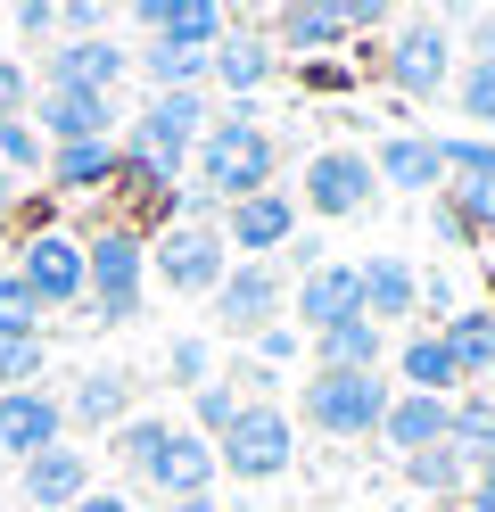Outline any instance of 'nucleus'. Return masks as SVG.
Here are the masks:
<instances>
[{
    "mask_svg": "<svg viewBox=\"0 0 495 512\" xmlns=\"http://www.w3.org/2000/svg\"><path fill=\"white\" fill-rule=\"evenodd\" d=\"M339 17H347V34H380L396 9H388V0H339Z\"/></svg>",
    "mask_w": 495,
    "mask_h": 512,
    "instance_id": "43",
    "label": "nucleus"
},
{
    "mask_svg": "<svg viewBox=\"0 0 495 512\" xmlns=\"http://www.w3.org/2000/svg\"><path fill=\"white\" fill-rule=\"evenodd\" d=\"M215 50H182V42H132V75L141 91H207Z\"/></svg>",
    "mask_w": 495,
    "mask_h": 512,
    "instance_id": "26",
    "label": "nucleus"
},
{
    "mask_svg": "<svg viewBox=\"0 0 495 512\" xmlns=\"http://www.w3.org/2000/svg\"><path fill=\"white\" fill-rule=\"evenodd\" d=\"M388 356H396V380H405L413 397H462V364L446 356L438 331H405Z\"/></svg>",
    "mask_w": 495,
    "mask_h": 512,
    "instance_id": "24",
    "label": "nucleus"
},
{
    "mask_svg": "<svg viewBox=\"0 0 495 512\" xmlns=\"http://www.w3.org/2000/svg\"><path fill=\"white\" fill-rule=\"evenodd\" d=\"M223 273H231L223 223H165L149 240V281H165L174 298H215Z\"/></svg>",
    "mask_w": 495,
    "mask_h": 512,
    "instance_id": "5",
    "label": "nucleus"
},
{
    "mask_svg": "<svg viewBox=\"0 0 495 512\" xmlns=\"http://www.w3.org/2000/svg\"><path fill=\"white\" fill-rule=\"evenodd\" d=\"M454 100H462V116H471V133H487V141H495V67H462Z\"/></svg>",
    "mask_w": 495,
    "mask_h": 512,
    "instance_id": "36",
    "label": "nucleus"
},
{
    "mask_svg": "<svg viewBox=\"0 0 495 512\" xmlns=\"http://www.w3.org/2000/svg\"><path fill=\"white\" fill-rule=\"evenodd\" d=\"M281 256H289V265H297V273H314V265H322V240H306V232H297V240H289Z\"/></svg>",
    "mask_w": 495,
    "mask_h": 512,
    "instance_id": "47",
    "label": "nucleus"
},
{
    "mask_svg": "<svg viewBox=\"0 0 495 512\" xmlns=\"http://www.w3.org/2000/svg\"><path fill=\"white\" fill-rule=\"evenodd\" d=\"M25 331H42V298L17 281V265H0V339H25Z\"/></svg>",
    "mask_w": 495,
    "mask_h": 512,
    "instance_id": "34",
    "label": "nucleus"
},
{
    "mask_svg": "<svg viewBox=\"0 0 495 512\" xmlns=\"http://www.w3.org/2000/svg\"><path fill=\"white\" fill-rule=\"evenodd\" d=\"M0 166H9V174H42L50 166V141L33 133V124H0Z\"/></svg>",
    "mask_w": 495,
    "mask_h": 512,
    "instance_id": "38",
    "label": "nucleus"
},
{
    "mask_svg": "<svg viewBox=\"0 0 495 512\" xmlns=\"http://www.w3.org/2000/svg\"><path fill=\"white\" fill-rule=\"evenodd\" d=\"M132 34L141 42H182V50H215L231 25L215 0H132Z\"/></svg>",
    "mask_w": 495,
    "mask_h": 512,
    "instance_id": "16",
    "label": "nucleus"
},
{
    "mask_svg": "<svg viewBox=\"0 0 495 512\" xmlns=\"http://www.w3.org/2000/svg\"><path fill=\"white\" fill-rule=\"evenodd\" d=\"M141 281H149V240L132 223H108V232L83 240V323H132L141 314Z\"/></svg>",
    "mask_w": 495,
    "mask_h": 512,
    "instance_id": "2",
    "label": "nucleus"
},
{
    "mask_svg": "<svg viewBox=\"0 0 495 512\" xmlns=\"http://www.w3.org/2000/svg\"><path fill=\"white\" fill-rule=\"evenodd\" d=\"M446 207L462 215V232H471V240L495 232V182H446Z\"/></svg>",
    "mask_w": 495,
    "mask_h": 512,
    "instance_id": "35",
    "label": "nucleus"
},
{
    "mask_svg": "<svg viewBox=\"0 0 495 512\" xmlns=\"http://www.w3.org/2000/svg\"><path fill=\"white\" fill-rule=\"evenodd\" d=\"M446 182H495V141L487 133H438Z\"/></svg>",
    "mask_w": 495,
    "mask_h": 512,
    "instance_id": "32",
    "label": "nucleus"
},
{
    "mask_svg": "<svg viewBox=\"0 0 495 512\" xmlns=\"http://www.w3.org/2000/svg\"><path fill=\"white\" fill-rule=\"evenodd\" d=\"M462 512H495V479H471V488H462Z\"/></svg>",
    "mask_w": 495,
    "mask_h": 512,
    "instance_id": "48",
    "label": "nucleus"
},
{
    "mask_svg": "<svg viewBox=\"0 0 495 512\" xmlns=\"http://www.w3.org/2000/svg\"><path fill=\"white\" fill-rule=\"evenodd\" d=\"M454 50H471V67H495V9L462 17V42H454Z\"/></svg>",
    "mask_w": 495,
    "mask_h": 512,
    "instance_id": "42",
    "label": "nucleus"
},
{
    "mask_svg": "<svg viewBox=\"0 0 495 512\" xmlns=\"http://www.w3.org/2000/svg\"><path fill=\"white\" fill-rule=\"evenodd\" d=\"M273 75H281V50L264 42V34H223V42H215V67H207L215 91H231V100H256Z\"/></svg>",
    "mask_w": 495,
    "mask_h": 512,
    "instance_id": "23",
    "label": "nucleus"
},
{
    "mask_svg": "<svg viewBox=\"0 0 495 512\" xmlns=\"http://www.w3.org/2000/svg\"><path fill=\"white\" fill-rule=\"evenodd\" d=\"M165 512H223L215 496H190V504H165Z\"/></svg>",
    "mask_w": 495,
    "mask_h": 512,
    "instance_id": "50",
    "label": "nucleus"
},
{
    "mask_svg": "<svg viewBox=\"0 0 495 512\" xmlns=\"http://www.w3.org/2000/svg\"><path fill=\"white\" fill-rule=\"evenodd\" d=\"M17 34H25V42L58 34V0H25V9H17Z\"/></svg>",
    "mask_w": 495,
    "mask_h": 512,
    "instance_id": "44",
    "label": "nucleus"
},
{
    "mask_svg": "<svg viewBox=\"0 0 495 512\" xmlns=\"http://www.w3.org/2000/svg\"><path fill=\"white\" fill-rule=\"evenodd\" d=\"M446 405H454V397H413V389H405V397H388V413H380L372 438L388 446L396 463H405V455H429V446H446Z\"/></svg>",
    "mask_w": 495,
    "mask_h": 512,
    "instance_id": "20",
    "label": "nucleus"
},
{
    "mask_svg": "<svg viewBox=\"0 0 495 512\" xmlns=\"http://www.w3.org/2000/svg\"><path fill=\"white\" fill-rule=\"evenodd\" d=\"M396 471H405V488H413V496H462V488H471V455H462V446H429V455H405Z\"/></svg>",
    "mask_w": 495,
    "mask_h": 512,
    "instance_id": "29",
    "label": "nucleus"
},
{
    "mask_svg": "<svg viewBox=\"0 0 495 512\" xmlns=\"http://www.w3.org/2000/svg\"><path fill=\"white\" fill-rule=\"evenodd\" d=\"M363 314V265L355 256H322L314 273H297V290H289V331H330V323H355Z\"/></svg>",
    "mask_w": 495,
    "mask_h": 512,
    "instance_id": "9",
    "label": "nucleus"
},
{
    "mask_svg": "<svg viewBox=\"0 0 495 512\" xmlns=\"http://www.w3.org/2000/svg\"><path fill=\"white\" fill-rule=\"evenodd\" d=\"M17 281L42 298V314L83 306V240L58 232V223H33V232L17 240Z\"/></svg>",
    "mask_w": 495,
    "mask_h": 512,
    "instance_id": "7",
    "label": "nucleus"
},
{
    "mask_svg": "<svg viewBox=\"0 0 495 512\" xmlns=\"http://www.w3.org/2000/svg\"><path fill=\"white\" fill-rule=\"evenodd\" d=\"M363 265V323H405V314H421V273L405 265V256H355Z\"/></svg>",
    "mask_w": 495,
    "mask_h": 512,
    "instance_id": "22",
    "label": "nucleus"
},
{
    "mask_svg": "<svg viewBox=\"0 0 495 512\" xmlns=\"http://www.w3.org/2000/svg\"><path fill=\"white\" fill-rule=\"evenodd\" d=\"M289 314V281H281V265H240L231 256V273H223V290L207 298V323L223 331V339H264Z\"/></svg>",
    "mask_w": 495,
    "mask_h": 512,
    "instance_id": "6",
    "label": "nucleus"
},
{
    "mask_svg": "<svg viewBox=\"0 0 495 512\" xmlns=\"http://www.w3.org/2000/svg\"><path fill=\"white\" fill-rule=\"evenodd\" d=\"M372 174H380V190H405V199H421V190H446L438 133H413V124L380 133V149H372Z\"/></svg>",
    "mask_w": 495,
    "mask_h": 512,
    "instance_id": "15",
    "label": "nucleus"
},
{
    "mask_svg": "<svg viewBox=\"0 0 495 512\" xmlns=\"http://www.w3.org/2000/svg\"><path fill=\"white\" fill-rule=\"evenodd\" d=\"M190 157H198V190H207L215 207H240V199H256V190L281 182V141L256 124V100H223L215 124H207V141H198Z\"/></svg>",
    "mask_w": 495,
    "mask_h": 512,
    "instance_id": "1",
    "label": "nucleus"
},
{
    "mask_svg": "<svg viewBox=\"0 0 495 512\" xmlns=\"http://www.w3.org/2000/svg\"><path fill=\"white\" fill-rule=\"evenodd\" d=\"M66 512H132V496L124 488H91V496H75Z\"/></svg>",
    "mask_w": 495,
    "mask_h": 512,
    "instance_id": "45",
    "label": "nucleus"
},
{
    "mask_svg": "<svg viewBox=\"0 0 495 512\" xmlns=\"http://www.w3.org/2000/svg\"><path fill=\"white\" fill-rule=\"evenodd\" d=\"M297 190H256V199H240V207H223V248H240V265H273V256L297 240Z\"/></svg>",
    "mask_w": 495,
    "mask_h": 512,
    "instance_id": "10",
    "label": "nucleus"
},
{
    "mask_svg": "<svg viewBox=\"0 0 495 512\" xmlns=\"http://www.w3.org/2000/svg\"><path fill=\"white\" fill-rule=\"evenodd\" d=\"M380 67H388V83L405 91V100H429V91H446V75H454V34L438 17H413L405 34L388 42Z\"/></svg>",
    "mask_w": 495,
    "mask_h": 512,
    "instance_id": "11",
    "label": "nucleus"
},
{
    "mask_svg": "<svg viewBox=\"0 0 495 512\" xmlns=\"http://www.w3.org/2000/svg\"><path fill=\"white\" fill-rule=\"evenodd\" d=\"M380 199V174H372V157L363 149H314L306 157V190H297V207H314V215H372Z\"/></svg>",
    "mask_w": 495,
    "mask_h": 512,
    "instance_id": "8",
    "label": "nucleus"
},
{
    "mask_svg": "<svg viewBox=\"0 0 495 512\" xmlns=\"http://www.w3.org/2000/svg\"><path fill=\"white\" fill-rule=\"evenodd\" d=\"M289 463H297V422L281 413V397H273V405H240V422H231V430L215 438V471L248 479V488L281 479Z\"/></svg>",
    "mask_w": 495,
    "mask_h": 512,
    "instance_id": "4",
    "label": "nucleus"
},
{
    "mask_svg": "<svg viewBox=\"0 0 495 512\" xmlns=\"http://www.w3.org/2000/svg\"><path fill=\"white\" fill-rule=\"evenodd\" d=\"M306 347H314V372H380V364H388V331L363 323V314H355V323L314 331Z\"/></svg>",
    "mask_w": 495,
    "mask_h": 512,
    "instance_id": "25",
    "label": "nucleus"
},
{
    "mask_svg": "<svg viewBox=\"0 0 495 512\" xmlns=\"http://www.w3.org/2000/svg\"><path fill=\"white\" fill-rule=\"evenodd\" d=\"M132 479H141V488H157L165 504H190V496L215 488V446L198 438V430H165V446H157V455L132 471Z\"/></svg>",
    "mask_w": 495,
    "mask_h": 512,
    "instance_id": "13",
    "label": "nucleus"
},
{
    "mask_svg": "<svg viewBox=\"0 0 495 512\" xmlns=\"http://www.w3.org/2000/svg\"><path fill=\"white\" fill-rule=\"evenodd\" d=\"M438 339H446V356L462 364V380H487V356H495V306H462V314H446L438 323Z\"/></svg>",
    "mask_w": 495,
    "mask_h": 512,
    "instance_id": "28",
    "label": "nucleus"
},
{
    "mask_svg": "<svg viewBox=\"0 0 495 512\" xmlns=\"http://www.w3.org/2000/svg\"><path fill=\"white\" fill-rule=\"evenodd\" d=\"M33 133L50 149H75V141H116V100L99 91H33Z\"/></svg>",
    "mask_w": 495,
    "mask_h": 512,
    "instance_id": "12",
    "label": "nucleus"
},
{
    "mask_svg": "<svg viewBox=\"0 0 495 512\" xmlns=\"http://www.w3.org/2000/svg\"><path fill=\"white\" fill-rule=\"evenodd\" d=\"M446 446H462V455H495V397L487 389H462L454 405H446Z\"/></svg>",
    "mask_w": 495,
    "mask_h": 512,
    "instance_id": "30",
    "label": "nucleus"
},
{
    "mask_svg": "<svg viewBox=\"0 0 495 512\" xmlns=\"http://www.w3.org/2000/svg\"><path fill=\"white\" fill-rule=\"evenodd\" d=\"M42 364H50V339L25 331V339H0V397L17 389H42Z\"/></svg>",
    "mask_w": 495,
    "mask_h": 512,
    "instance_id": "31",
    "label": "nucleus"
},
{
    "mask_svg": "<svg viewBox=\"0 0 495 512\" xmlns=\"http://www.w3.org/2000/svg\"><path fill=\"white\" fill-rule=\"evenodd\" d=\"M17 496L33 512H66L75 496H91V446H50V455L17 463Z\"/></svg>",
    "mask_w": 495,
    "mask_h": 512,
    "instance_id": "19",
    "label": "nucleus"
},
{
    "mask_svg": "<svg viewBox=\"0 0 495 512\" xmlns=\"http://www.w3.org/2000/svg\"><path fill=\"white\" fill-rule=\"evenodd\" d=\"M165 372H174L182 389L198 397V389L215 380V356H207V339H165Z\"/></svg>",
    "mask_w": 495,
    "mask_h": 512,
    "instance_id": "39",
    "label": "nucleus"
},
{
    "mask_svg": "<svg viewBox=\"0 0 495 512\" xmlns=\"http://www.w3.org/2000/svg\"><path fill=\"white\" fill-rule=\"evenodd\" d=\"M231 422H240V389H231V380L215 372V380H207V389H198V397H190V430H198V438H207V446H215V438H223Z\"/></svg>",
    "mask_w": 495,
    "mask_h": 512,
    "instance_id": "33",
    "label": "nucleus"
},
{
    "mask_svg": "<svg viewBox=\"0 0 495 512\" xmlns=\"http://www.w3.org/2000/svg\"><path fill=\"white\" fill-rule=\"evenodd\" d=\"M429 223H438V240H446V248H471V232H462V215H454L446 199H438V215H429Z\"/></svg>",
    "mask_w": 495,
    "mask_h": 512,
    "instance_id": "46",
    "label": "nucleus"
},
{
    "mask_svg": "<svg viewBox=\"0 0 495 512\" xmlns=\"http://www.w3.org/2000/svg\"><path fill=\"white\" fill-rule=\"evenodd\" d=\"M58 413H66V430H124L132 422V372H116V364L75 372V389L58 397Z\"/></svg>",
    "mask_w": 495,
    "mask_h": 512,
    "instance_id": "18",
    "label": "nucleus"
},
{
    "mask_svg": "<svg viewBox=\"0 0 495 512\" xmlns=\"http://www.w3.org/2000/svg\"><path fill=\"white\" fill-rule=\"evenodd\" d=\"M0 58H9V42H0Z\"/></svg>",
    "mask_w": 495,
    "mask_h": 512,
    "instance_id": "53",
    "label": "nucleus"
},
{
    "mask_svg": "<svg viewBox=\"0 0 495 512\" xmlns=\"http://www.w3.org/2000/svg\"><path fill=\"white\" fill-rule=\"evenodd\" d=\"M388 397H396L388 372H314V380H297V422L322 438H372Z\"/></svg>",
    "mask_w": 495,
    "mask_h": 512,
    "instance_id": "3",
    "label": "nucleus"
},
{
    "mask_svg": "<svg viewBox=\"0 0 495 512\" xmlns=\"http://www.w3.org/2000/svg\"><path fill=\"white\" fill-rule=\"evenodd\" d=\"M471 479H495V455H479V463H471Z\"/></svg>",
    "mask_w": 495,
    "mask_h": 512,
    "instance_id": "51",
    "label": "nucleus"
},
{
    "mask_svg": "<svg viewBox=\"0 0 495 512\" xmlns=\"http://www.w3.org/2000/svg\"><path fill=\"white\" fill-rule=\"evenodd\" d=\"M25 116H33V67L0 58V124H25Z\"/></svg>",
    "mask_w": 495,
    "mask_h": 512,
    "instance_id": "40",
    "label": "nucleus"
},
{
    "mask_svg": "<svg viewBox=\"0 0 495 512\" xmlns=\"http://www.w3.org/2000/svg\"><path fill=\"white\" fill-rule=\"evenodd\" d=\"M50 446H66V413H58L50 389L0 397V455H9V463H33V455H50Z\"/></svg>",
    "mask_w": 495,
    "mask_h": 512,
    "instance_id": "17",
    "label": "nucleus"
},
{
    "mask_svg": "<svg viewBox=\"0 0 495 512\" xmlns=\"http://www.w3.org/2000/svg\"><path fill=\"white\" fill-rule=\"evenodd\" d=\"M42 75H50L42 91H99V100H116V83L132 75V50L108 42V34H91V42H58Z\"/></svg>",
    "mask_w": 495,
    "mask_h": 512,
    "instance_id": "14",
    "label": "nucleus"
},
{
    "mask_svg": "<svg viewBox=\"0 0 495 512\" xmlns=\"http://www.w3.org/2000/svg\"><path fill=\"white\" fill-rule=\"evenodd\" d=\"M165 430H174L165 413H132V422L116 430V455H124V471H141V463L157 455V446H165Z\"/></svg>",
    "mask_w": 495,
    "mask_h": 512,
    "instance_id": "37",
    "label": "nucleus"
},
{
    "mask_svg": "<svg viewBox=\"0 0 495 512\" xmlns=\"http://www.w3.org/2000/svg\"><path fill=\"white\" fill-rule=\"evenodd\" d=\"M9 215H17V182L0 174V223H9Z\"/></svg>",
    "mask_w": 495,
    "mask_h": 512,
    "instance_id": "49",
    "label": "nucleus"
},
{
    "mask_svg": "<svg viewBox=\"0 0 495 512\" xmlns=\"http://www.w3.org/2000/svg\"><path fill=\"white\" fill-rule=\"evenodd\" d=\"M487 397H495V356H487Z\"/></svg>",
    "mask_w": 495,
    "mask_h": 512,
    "instance_id": "52",
    "label": "nucleus"
},
{
    "mask_svg": "<svg viewBox=\"0 0 495 512\" xmlns=\"http://www.w3.org/2000/svg\"><path fill=\"white\" fill-rule=\"evenodd\" d=\"M273 42L322 58V50H339V42H347V17H339V9H322V0H297V9H273Z\"/></svg>",
    "mask_w": 495,
    "mask_h": 512,
    "instance_id": "27",
    "label": "nucleus"
},
{
    "mask_svg": "<svg viewBox=\"0 0 495 512\" xmlns=\"http://www.w3.org/2000/svg\"><path fill=\"white\" fill-rule=\"evenodd\" d=\"M42 182H50V190H66V199L116 190V182H124V141H75V149H50Z\"/></svg>",
    "mask_w": 495,
    "mask_h": 512,
    "instance_id": "21",
    "label": "nucleus"
},
{
    "mask_svg": "<svg viewBox=\"0 0 495 512\" xmlns=\"http://www.w3.org/2000/svg\"><path fill=\"white\" fill-rule=\"evenodd\" d=\"M297 356H306V331H289V323H273V331L256 339V364H264V372H281V364H297Z\"/></svg>",
    "mask_w": 495,
    "mask_h": 512,
    "instance_id": "41",
    "label": "nucleus"
}]
</instances>
